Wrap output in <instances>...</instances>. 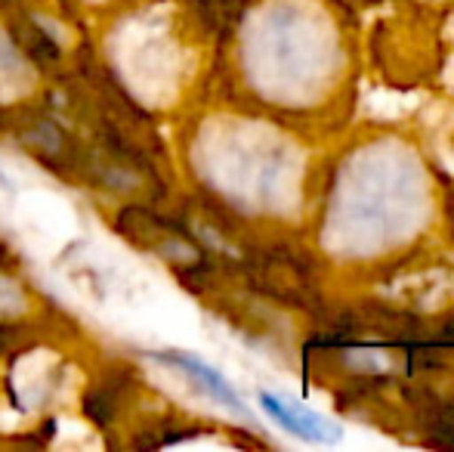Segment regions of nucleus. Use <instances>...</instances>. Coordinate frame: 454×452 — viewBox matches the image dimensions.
Returning a JSON list of instances; mask_svg holds the SVG:
<instances>
[{
    "mask_svg": "<svg viewBox=\"0 0 454 452\" xmlns=\"http://www.w3.org/2000/svg\"><path fill=\"white\" fill-rule=\"evenodd\" d=\"M260 403H263V409L270 412L281 428L291 431V434H297V437H303V440L334 443L337 437H340V431H337L328 418L316 416V412L303 409V406H297V403H285V400L272 397V393H260Z\"/></svg>",
    "mask_w": 454,
    "mask_h": 452,
    "instance_id": "obj_1",
    "label": "nucleus"
},
{
    "mask_svg": "<svg viewBox=\"0 0 454 452\" xmlns=\"http://www.w3.org/2000/svg\"><path fill=\"white\" fill-rule=\"evenodd\" d=\"M155 360H161V362H170V366H176V369H183V372H189L192 378L198 381V385H204L210 393H214L220 403H226L229 409H235V412H245V406H241V397L239 393L229 387V381L223 378L216 369H210V366H204L201 360H195V356H189V353H180V350H161V353H155Z\"/></svg>",
    "mask_w": 454,
    "mask_h": 452,
    "instance_id": "obj_2",
    "label": "nucleus"
},
{
    "mask_svg": "<svg viewBox=\"0 0 454 452\" xmlns=\"http://www.w3.org/2000/svg\"><path fill=\"white\" fill-rule=\"evenodd\" d=\"M198 19L207 25L210 31H223L226 35L247 10V0H192Z\"/></svg>",
    "mask_w": 454,
    "mask_h": 452,
    "instance_id": "obj_3",
    "label": "nucleus"
}]
</instances>
